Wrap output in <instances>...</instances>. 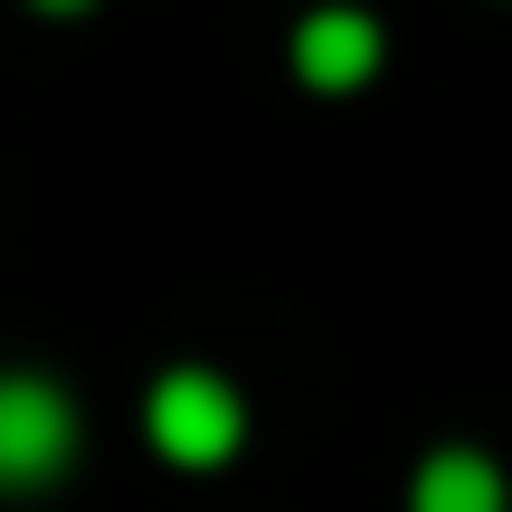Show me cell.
<instances>
[{"label":"cell","mask_w":512,"mask_h":512,"mask_svg":"<svg viewBox=\"0 0 512 512\" xmlns=\"http://www.w3.org/2000/svg\"><path fill=\"white\" fill-rule=\"evenodd\" d=\"M76 446V418L48 380H0V484H48Z\"/></svg>","instance_id":"cell-2"},{"label":"cell","mask_w":512,"mask_h":512,"mask_svg":"<svg viewBox=\"0 0 512 512\" xmlns=\"http://www.w3.org/2000/svg\"><path fill=\"white\" fill-rule=\"evenodd\" d=\"M294 67H304V86H361L380 67V29L361 10H313L294 29Z\"/></svg>","instance_id":"cell-3"},{"label":"cell","mask_w":512,"mask_h":512,"mask_svg":"<svg viewBox=\"0 0 512 512\" xmlns=\"http://www.w3.org/2000/svg\"><path fill=\"white\" fill-rule=\"evenodd\" d=\"M418 512H503V475L484 456H465V446H446L418 475Z\"/></svg>","instance_id":"cell-4"},{"label":"cell","mask_w":512,"mask_h":512,"mask_svg":"<svg viewBox=\"0 0 512 512\" xmlns=\"http://www.w3.org/2000/svg\"><path fill=\"white\" fill-rule=\"evenodd\" d=\"M38 10H76V0H38Z\"/></svg>","instance_id":"cell-5"},{"label":"cell","mask_w":512,"mask_h":512,"mask_svg":"<svg viewBox=\"0 0 512 512\" xmlns=\"http://www.w3.org/2000/svg\"><path fill=\"white\" fill-rule=\"evenodd\" d=\"M152 437H162L171 465H219L238 446V389L209 380V370H171L152 389Z\"/></svg>","instance_id":"cell-1"}]
</instances>
